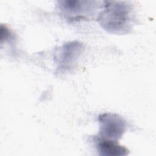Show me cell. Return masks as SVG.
I'll use <instances>...</instances> for the list:
<instances>
[{
	"mask_svg": "<svg viewBox=\"0 0 156 156\" xmlns=\"http://www.w3.org/2000/svg\"><path fill=\"white\" fill-rule=\"evenodd\" d=\"M130 15V6L124 2L105 1L98 21L102 27L109 32L124 33L129 29Z\"/></svg>",
	"mask_w": 156,
	"mask_h": 156,
	"instance_id": "6da1fadb",
	"label": "cell"
},
{
	"mask_svg": "<svg viewBox=\"0 0 156 156\" xmlns=\"http://www.w3.org/2000/svg\"><path fill=\"white\" fill-rule=\"evenodd\" d=\"M101 138L117 140L126 130V123L122 118L113 113H104L99 116Z\"/></svg>",
	"mask_w": 156,
	"mask_h": 156,
	"instance_id": "7a4b0ae2",
	"label": "cell"
},
{
	"mask_svg": "<svg viewBox=\"0 0 156 156\" xmlns=\"http://www.w3.org/2000/svg\"><path fill=\"white\" fill-rule=\"evenodd\" d=\"M88 1H63L60 2V7L63 14L66 15L68 18L71 20L80 18L83 19L81 13L85 10H88V7L91 5H88Z\"/></svg>",
	"mask_w": 156,
	"mask_h": 156,
	"instance_id": "3957f363",
	"label": "cell"
},
{
	"mask_svg": "<svg viewBox=\"0 0 156 156\" xmlns=\"http://www.w3.org/2000/svg\"><path fill=\"white\" fill-rule=\"evenodd\" d=\"M99 155L104 156H122L129 154V150L119 145L116 141L100 138L97 145Z\"/></svg>",
	"mask_w": 156,
	"mask_h": 156,
	"instance_id": "277c9868",
	"label": "cell"
}]
</instances>
